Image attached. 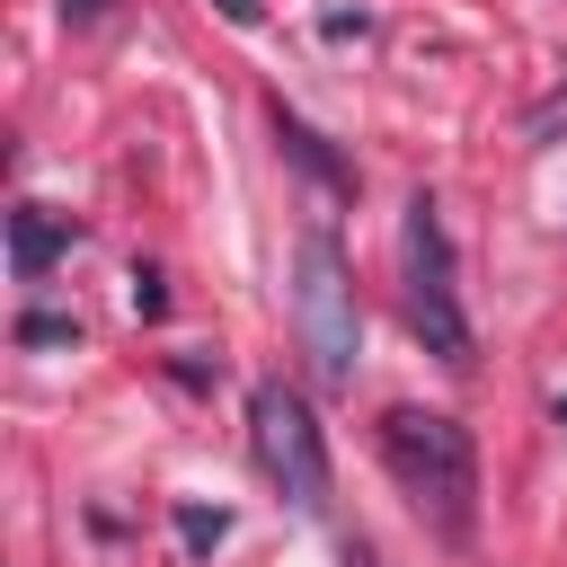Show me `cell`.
<instances>
[{
	"mask_svg": "<svg viewBox=\"0 0 567 567\" xmlns=\"http://www.w3.org/2000/svg\"><path fill=\"white\" fill-rule=\"evenodd\" d=\"M221 532H230V514H221V505H177V540H186V549H213Z\"/></svg>",
	"mask_w": 567,
	"mask_h": 567,
	"instance_id": "cell-7",
	"label": "cell"
},
{
	"mask_svg": "<svg viewBox=\"0 0 567 567\" xmlns=\"http://www.w3.org/2000/svg\"><path fill=\"white\" fill-rule=\"evenodd\" d=\"M381 461L399 478V496L416 505V523L434 540H470L478 532V443L461 416L443 408H390L381 416Z\"/></svg>",
	"mask_w": 567,
	"mask_h": 567,
	"instance_id": "cell-1",
	"label": "cell"
},
{
	"mask_svg": "<svg viewBox=\"0 0 567 567\" xmlns=\"http://www.w3.org/2000/svg\"><path fill=\"white\" fill-rule=\"evenodd\" d=\"M248 443H257V470L275 478V496L292 514H328V434L310 416V399L292 381H257L248 390Z\"/></svg>",
	"mask_w": 567,
	"mask_h": 567,
	"instance_id": "cell-4",
	"label": "cell"
},
{
	"mask_svg": "<svg viewBox=\"0 0 567 567\" xmlns=\"http://www.w3.org/2000/svg\"><path fill=\"white\" fill-rule=\"evenodd\" d=\"M80 337V319H62V310H27L18 319V346H71Z\"/></svg>",
	"mask_w": 567,
	"mask_h": 567,
	"instance_id": "cell-8",
	"label": "cell"
},
{
	"mask_svg": "<svg viewBox=\"0 0 567 567\" xmlns=\"http://www.w3.org/2000/svg\"><path fill=\"white\" fill-rule=\"evenodd\" d=\"M62 257H71V221L44 213V204H18L9 213V266H18V284H44Z\"/></svg>",
	"mask_w": 567,
	"mask_h": 567,
	"instance_id": "cell-5",
	"label": "cell"
},
{
	"mask_svg": "<svg viewBox=\"0 0 567 567\" xmlns=\"http://www.w3.org/2000/svg\"><path fill=\"white\" fill-rule=\"evenodd\" d=\"M399 275H408V319H416L425 354L470 372L478 337H470V310H461V284H452V239H443V204L434 195H416L408 221H399Z\"/></svg>",
	"mask_w": 567,
	"mask_h": 567,
	"instance_id": "cell-2",
	"label": "cell"
},
{
	"mask_svg": "<svg viewBox=\"0 0 567 567\" xmlns=\"http://www.w3.org/2000/svg\"><path fill=\"white\" fill-rule=\"evenodd\" d=\"M523 133H532V142H549V133H567V97H540V106H532V124H523Z\"/></svg>",
	"mask_w": 567,
	"mask_h": 567,
	"instance_id": "cell-10",
	"label": "cell"
},
{
	"mask_svg": "<svg viewBox=\"0 0 567 567\" xmlns=\"http://www.w3.org/2000/svg\"><path fill=\"white\" fill-rule=\"evenodd\" d=\"M292 328H301V354L328 390L354 381V354H363V310H354V275H346V248L328 230H301V275H292Z\"/></svg>",
	"mask_w": 567,
	"mask_h": 567,
	"instance_id": "cell-3",
	"label": "cell"
},
{
	"mask_svg": "<svg viewBox=\"0 0 567 567\" xmlns=\"http://www.w3.org/2000/svg\"><path fill=\"white\" fill-rule=\"evenodd\" d=\"M221 18H239V27H257V0H221Z\"/></svg>",
	"mask_w": 567,
	"mask_h": 567,
	"instance_id": "cell-12",
	"label": "cell"
},
{
	"mask_svg": "<svg viewBox=\"0 0 567 567\" xmlns=\"http://www.w3.org/2000/svg\"><path fill=\"white\" fill-rule=\"evenodd\" d=\"M62 18L71 27H97V18H115V0H62Z\"/></svg>",
	"mask_w": 567,
	"mask_h": 567,
	"instance_id": "cell-11",
	"label": "cell"
},
{
	"mask_svg": "<svg viewBox=\"0 0 567 567\" xmlns=\"http://www.w3.org/2000/svg\"><path fill=\"white\" fill-rule=\"evenodd\" d=\"M124 301H133V319H159V310H168V284H159V266H133Z\"/></svg>",
	"mask_w": 567,
	"mask_h": 567,
	"instance_id": "cell-9",
	"label": "cell"
},
{
	"mask_svg": "<svg viewBox=\"0 0 567 567\" xmlns=\"http://www.w3.org/2000/svg\"><path fill=\"white\" fill-rule=\"evenodd\" d=\"M275 142H284V159H292V168H310L328 195H354V168H346V159H337V151H328L301 115H284V106H275Z\"/></svg>",
	"mask_w": 567,
	"mask_h": 567,
	"instance_id": "cell-6",
	"label": "cell"
}]
</instances>
